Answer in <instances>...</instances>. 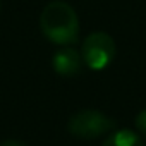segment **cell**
<instances>
[{"mask_svg":"<svg viewBox=\"0 0 146 146\" xmlns=\"http://www.w3.org/2000/svg\"><path fill=\"white\" fill-rule=\"evenodd\" d=\"M40 28L43 35L55 45H72L79 36V19L76 11L67 2L53 0L40 14Z\"/></svg>","mask_w":146,"mask_h":146,"instance_id":"1","label":"cell"},{"mask_svg":"<svg viewBox=\"0 0 146 146\" xmlns=\"http://www.w3.org/2000/svg\"><path fill=\"white\" fill-rule=\"evenodd\" d=\"M0 146H26V144L19 139H5V141L0 143Z\"/></svg>","mask_w":146,"mask_h":146,"instance_id":"7","label":"cell"},{"mask_svg":"<svg viewBox=\"0 0 146 146\" xmlns=\"http://www.w3.org/2000/svg\"><path fill=\"white\" fill-rule=\"evenodd\" d=\"M115 127V120L96 108H84L72 115L67 122L69 132L78 139H96Z\"/></svg>","mask_w":146,"mask_h":146,"instance_id":"2","label":"cell"},{"mask_svg":"<svg viewBox=\"0 0 146 146\" xmlns=\"http://www.w3.org/2000/svg\"><path fill=\"white\" fill-rule=\"evenodd\" d=\"M115 53H117L115 41L105 31L91 33L83 41V48H81L83 62L93 70L107 69L112 64V60L115 58Z\"/></svg>","mask_w":146,"mask_h":146,"instance_id":"3","label":"cell"},{"mask_svg":"<svg viewBox=\"0 0 146 146\" xmlns=\"http://www.w3.org/2000/svg\"><path fill=\"white\" fill-rule=\"evenodd\" d=\"M136 129L139 131L141 136L146 137V108L141 110V112L136 115Z\"/></svg>","mask_w":146,"mask_h":146,"instance_id":"6","label":"cell"},{"mask_svg":"<svg viewBox=\"0 0 146 146\" xmlns=\"http://www.w3.org/2000/svg\"><path fill=\"white\" fill-rule=\"evenodd\" d=\"M102 146H144L141 136L131 129H120L105 137Z\"/></svg>","mask_w":146,"mask_h":146,"instance_id":"5","label":"cell"},{"mask_svg":"<svg viewBox=\"0 0 146 146\" xmlns=\"http://www.w3.org/2000/svg\"><path fill=\"white\" fill-rule=\"evenodd\" d=\"M81 60H83L81 53H78L74 48L64 46L58 52H55L52 58V67L58 76L70 78V76H76L81 70Z\"/></svg>","mask_w":146,"mask_h":146,"instance_id":"4","label":"cell"}]
</instances>
